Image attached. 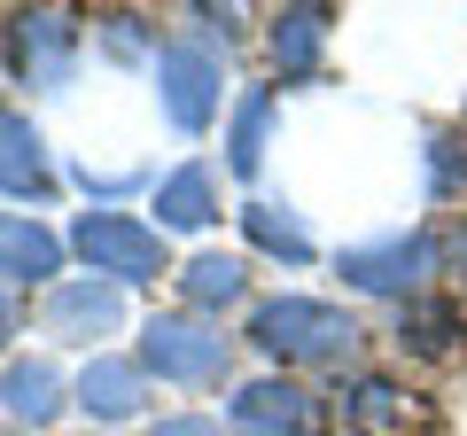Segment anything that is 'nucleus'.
Masks as SVG:
<instances>
[{
  "mask_svg": "<svg viewBox=\"0 0 467 436\" xmlns=\"http://www.w3.org/2000/svg\"><path fill=\"white\" fill-rule=\"evenodd\" d=\"M70 398L86 405V420H133L140 405H149V367L140 358H125V351H94L78 367V382H70Z\"/></svg>",
  "mask_w": 467,
  "mask_h": 436,
  "instance_id": "nucleus-10",
  "label": "nucleus"
},
{
  "mask_svg": "<svg viewBox=\"0 0 467 436\" xmlns=\"http://www.w3.org/2000/svg\"><path fill=\"white\" fill-rule=\"evenodd\" d=\"M156 101H164V118L180 133H211L218 101H226V47H211V39H164Z\"/></svg>",
  "mask_w": 467,
  "mask_h": 436,
  "instance_id": "nucleus-5",
  "label": "nucleus"
},
{
  "mask_svg": "<svg viewBox=\"0 0 467 436\" xmlns=\"http://www.w3.org/2000/svg\"><path fill=\"white\" fill-rule=\"evenodd\" d=\"M94 39H101V55H109V63H164V39H156V24L149 16H133V8H117V16H94Z\"/></svg>",
  "mask_w": 467,
  "mask_h": 436,
  "instance_id": "nucleus-20",
  "label": "nucleus"
},
{
  "mask_svg": "<svg viewBox=\"0 0 467 436\" xmlns=\"http://www.w3.org/2000/svg\"><path fill=\"white\" fill-rule=\"evenodd\" d=\"M460 125H467V118H460Z\"/></svg>",
  "mask_w": 467,
  "mask_h": 436,
  "instance_id": "nucleus-25",
  "label": "nucleus"
},
{
  "mask_svg": "<svg viewBox=\"0 0 467 436\" xmlns=\"http://www.w3.org/2000/svg\"><path fill=\"white\" fill-rule=\"evenodd\" d=\"M335 273H343L358 296L413 304V296H429V273H444V242H436L429 226L382 234V242H350V250H335Z\"/></svg>",
  "mask_w": 467,
  "mask_h": 436,
  "instance_id": "nucleus-4",
  "label": "nucleus"
},
{
  "mask_svg": "<svg viewBox=\"0 0 467 436\" xmlns=\"http://www.w3.org/2000/svg\"><path fill=\"white\" fill-rule=\"evenodd\" d=\"M16 336H24V296H16L8 281H0V351H8Z\"/></svg>",
  "mask_w": 467,
  "mask_h": 436,
  "instance_id": "nucleus-24",
  "label": "nucleus"
},
{
  "mask_svg": "<svg viewBox=\"0 0 467 436\" xmlns=\"http://www.w3.org/2000/svg\"><path fill=\"white\" fill-rule=\"evenodd\" d=\"M171 281H180V312L218 319V312H234V304H250V257H234V250H202V257H187Z\"/></svg>",
  "mask_w": 467,
  "mask_h": 436,
  "instance_id": "nucleus-12",
  "label": "nucleus"
},
{
  "mask_svg": "<svg viewBox=\"0 0 467 436\" xmlns=\"http://www.w3.org/2000/svg\"><path fill=\"white\" fill-rule=\"evenodd\" d=\"M242 234H250L257 257H281V265H312V257H319L312 226H304L288 202H242Z\"/></svg>",
  "mask_w": 467,
  "mask_h": 436,
  "instance_id": "nucleus-17",
  "label": "nucleus"
},
{
  "mask_svg": "<svg viewBox=\"0 0 467 436\" xmlns=\"http://www.w3.org/2000/svg\"><path fill=\"white\" fill-rule=\"evenodd\" d=\"M242 336L273 367H350V358L367 351L358 312H343L327 296H265V304H250V327Z\"/></svg>",
  "mask_w": 467,
  "mask_h": 436,
  "instance_id": "nucleus-1",
  "label": "nucleus"
},
{
  "mask_svg": "<svg viewBox=\"0 0 467 436\" xmlns=\"http://www.w3.org/2000/svg\"><path fill=\"white\" fill-rule=\"evenodd\" d=\"M140 436H218V420L211 413H164V420H149Z\"/></svg>",
  "mask_w": 467,
  "mask_h": 436,
  "instance_id": "nucleus-22",
  "label": "nucleus"
},
{
  "mask_svg": "<svg viewBox=\"0 0 467 436\" xmlns=\"http://www.w3.org/2000/svg\"><path fill=\"white\" fill-rule=\"evenodd\" d=\"M39 327L55 343H78V351H101V336L125 327V288L101 281V273H78V281H55L47 304H39Z\"/></svg>",
  "mask_w": 467,
  "mask_h": 436,
  "instance_id": "nucleus-7",
  "label": "nucleus"
},
{
  "mask_svg": "<svg viewBox=\"0 0 467 436\" xmlns=\"http://www.w3.org/2000/svg\"><path fill=\"white\" fill-rule=\"evenodd\" d=\"M327 32H335V8H281L273 32H265L273 70H281V78H312L319 55H327Z\"/></svg>",
  "mask_w": 467,
  "mask_h": 436,
  "instance_id": "nucleus-16",
  "label": "nucleus"
},
{
  "mask_svg": "<svg viewBox=\"0 0 467 436\" xmlns=\"http://www.w3.org/2000/svg\"><path fill=\"white\" fill-rule=\"evenodd\" d=\"M335 405H343V420L358 436H382L405 420V382H389V374H350L343 389H335Z\"/></svg>",
  "mask_w": 467,
  "mask_h": 436,
  "instance_id": "nucleus-18",
  "label": "nucleus"
},
{
  "mask_svg": "<svg viewBox=\"0 0 467 436\" xmlns=\"http://www.w3.org/2000/svg\"><path fill=\"white\" fill-rule=\"evenodd\" d=\"M78 47H86V24L63 16V8H24V16H8V63H16V78L39 86V94H63L70 86Z\"/></svg>",
  "mask_w": 467,
  "mask_h": 436,
  "instance_id": "nucleus-6",
  "label": "nucleus"
},
{
  "mask_svg": "<svg viewBox=\"0 0 467 436\" xmlns=\"http://www.w3.org/2000/svg\"><path fill=\"white\" fill-rule=\"evenodd\" d=\"M226 420L242 436H312L319 429V398L296 374H265V382H242L226 398Z\"/></svg>",
  "mask_w": 467,
  "mask_h": 436,
  "instance_id": "nucleus-8",
  "label": "nucleus"
},
{
  "mask_svg": "<svg viewBox=\"0 0 467 436\" xmlns=\"http://www.w3.org/2000/svg\"><path fill=\"white\" fill-rule=\"evenodd\" d=\"M0 195H16V202H47L55 195L47 133H39L24 109H0Z\"/></svg>",
  "mask_w": 467,
  "mask_h": 436,
  "instance_id": "nucleus-11",
  "label": "nucleus"
},
{
  "mask_svg": "<svg viewBox=\"0 0 467 436\" xmlns=\"http://www.w3.org/2000/svg\"><path fill=\"white\" fill-rule=\"evenodd\" d=\"M0 405H8V420H24V429H47V420L70 405V382L55 374V358H8Z\"/></svg>",
  "mask_w": 467,
  "mask_h": 436,
  "instance_id": "nucleus-14",
  "label": "nucleus"
},
{
  "mask_svg": "<svg viewBox=\"0 0 467 436\" xmlns=\"http://www.w3.org/2000/svg\"><path fill=\"white\" fill-rule=\"evenodd\" d=\"M70 234H55L39 211H0V281L8 288H55Z\"/></svg>",
  "mask_w": 467,
  "mask_h": 436,
  "instance_id": "nucleus-9",
  "label": "nucleus"
},
{
  "mask_svg": "<svg viewBox=\"0 0 467 436\" xmlns=\"http://www.w3.org/2000/svg\"><path fill=\"white\" fill-rule=\"evenodd\" d=\"M140 367L156 374V382H180V389H218L234 367V336L218 327V319L202 312H156L149 327H140Z\"/></svg>",
  "mask_w": 467,
  "mask_h": 436,
  "instance_id": "nucleus-2",
  "label": "nucleus"
},
{
  "mask_svg": "<svg viewBox=\"0 0 467 436\" xmlns=\"http://www.w3.org/2000/svg\"><path fill=\"white\" fill-rule=\"evenodd\" d=\"M265 133H273V86H242V101H234V133H226V171H234V180H257V164H265Z\"/></svg>",
  "mask_w": 467,
  "mask_h": 436,
  "instance_id": "nucleus-19",
  "label": "nucleus"
},
{
  "mask_svg": "<svg viewBox=\"0 0 467 436\" xmlns=\"http://www.w3.org/2000/svg\"><path fill=\"white\" fill-rule=\"evenodd\" d=\"M436 242H444V273H460V281H467V211H451V226Z\"/></svg>",
  "mask_w": 467,
  "mask_h": 436,
  "instance_id": "nucleus-23",
  "label": "nucleus"
},
{
  "mask_svg": "<svg viewBox=\"0 0 467 436\" xmlns=\"http://www.w3.org/2000/svg\"><path fill=\"white\" fill-rule=\"evenodd\" d=\"M211 218H218V164H180V171L156 180V234H164V226L195 234Z\"/></svg>",
  "mask_w": 467,
  "mask_h": 436,
  "instance_id": "nucleus-15",
  "label": "nucleus"
},
{
  "mask_svg": "<svg viewBox=\"0 0 467 436\" xmlns=\"http://www.w3.org/2000/svg\"><path fill=\"white\" fill-rule=\"evenodd\" d=\"M467 343V312L451 296H413L398 304V351L405 358H429V367H444V358H460Z\"/></svg>",
  "mask_w": 467,
  "mask_h": 436,
  "instance_id": "nucleus-13",
  "label": "nucleus"
},
{
  "mask_svg": "<svg viewBox=\"0 0 467 436\" xmlns=\"http://www.w3.org/2000/svg\"><path fill=\"white\" fill-rule=\"evenodd\" d=\"M429 202H467V125L451 133H429Z\"/></svg>",
  "mask_w": 467,
  "mask_h": 436,
  "instance_id": "nucleus-21",
  "label": "nucleus"
},
{
  "mask_svg": "<svg viewBox=\"0 0 467 436\" xmlns=\"http://www.w3.org/2000/svg\"><path fill=\"white\" fill-rule=\"evenodd\" d=\"M70 250L86 257V273H101V281H117V288L171 273V250H164V234H156V218L109 211V202H94V211L70 218Z\"/></svg>",
  "mask_w": 467,
  "mask_h": 436,
  "instance_id": "nucleus-3",
  "label": "nucleus"
}]
</instances>
